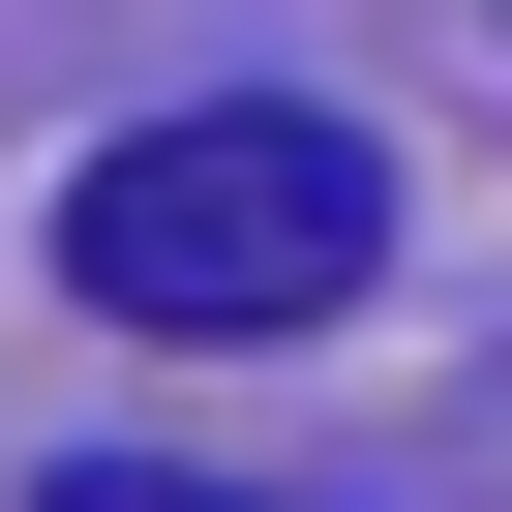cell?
I'll return each instance as SVG.
<instances>
[{"instance_id":"6da1fadb","label":"cell","mask_w":512,"mask_h":512,"mask_svg":"<svg viewBox=\"0 0 512 512\" xmlns=\"http://www.w3.org/2000/svg\"><path fill=\"white\" fill-rule=\"evenodd\" d=\"M392 272V151L302 121V91H181L61 181V302L91 332H332Z\"/></svg>"},{"instance_id":"7a4b0ae2","label":"cell","mask_w":512,"mask_h":512,"mask_svg":"<svg viewBox=\"0 0 512 512\" xmlns=\"http://www.w3.org/2000/svg\"><path fill=\"white\" fill-rule=\"evenodd\" d=\"M61 512H181V482H61Z\"/></svg>"}]
</instances>
